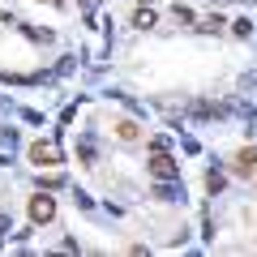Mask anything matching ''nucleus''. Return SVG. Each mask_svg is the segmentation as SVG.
Instances as JSON below:
<instances>
[{"instance_id":"1a4fd4ad","label":"nucleus","mask_w":257,"mask_h":257,"mask_svg":"<svg viewBox=\"0 0 257 257\" xmlns=\"http://www.w3.org/2000/svg\"><path fill=\"white\" fill-rule=\"evenodd\" d=\"M52 5H60V0H52Z\"/></svg>"},{"instance_id":"20e7f679","label":"nucleus","mask_w":257,"mask_h":257,"mask_svg":"<svg viewBox=\"0 0 257 257\" xmlns=\"http://www.w3.org/2000/svg\"><path fill=\"white\" fill-rule=\"evenodd\" d=\"M231 172H236V176H253L257 172V150H240L236 163H231Z\"/></svg>"},{"instance_id":"f03ea898","label":"nucleus","mask_w":257,"mask_h":257,"mask_svg":"<svg viewBox=\"0 0 257 257\" xmlns=\"http://www.w3.org/2000/svg\"><path fill=\"white\" fill-rule=\"evenodd\" d=\"M30 163L56 167V163H60V146H56V142H35V146H30Z\"/></svg>"},{"instance_id":"0eeeda50","label":"nucleus","mask_w":257,"mask_h":257,"mask_svg":"<svg viewBox=\"0 0 257 257\" xmlns=\"http://www.w3.org/2000/svg\"><path fill=\"white\" fill-rule=\"evenodd\" d=\"M206 189L219 193V189H223V176H219V172H210V176H206Z\"/></svg>"},{"instance_id":"6e6552de","label":"nucleus","mask_w":257,"mask_h":257,"mask_svg":"<svg viewBox=\"0 0 257 257\" xmlns=\"http://www.w3.org/2000/svg\"><path fill=\"white\" fill-rule=\"evenodd\" d=\"M82 5H86V9H94V0H82Z\"/></svg>"},{"instance_id":"423d86ee","label":"nucleus","mask_w":257,"mask_h":257,"mask_svg":"<svg viewBox=\"0 0 257 257\" xmlns=\"http://www.w3.org/2000/svg\"><path fill=\"white\" fill-rule=\"evenodd\" d=\"M133 26H138V30H150V26H155V9H138V13H133Z\"/></svg>"},{"instance_id":"7ed1b4c3","label":"nucleus","mask_w":257,"mask_h":257,"mask_svg":"<svg viewBox=\"0 0 257 257\" xmlns=\"http://www.w3.org/2000/svg\"><path fill=\"white\" fill-rule=\"evenodd\" d=\"M52 219H56V197H47V193L30 197V223H52Z\"/></svg>"},{"instance_id":"39448f33","label":"nucleus","mask_w":257,"mask_h":257,"mask_svg":"<svg viewBox=\"0 0 257 257\" xmlns=\"http://www.w3.org/2000/svg\"><path fill=\"white\" fill-rule=\"evenodd\" d=\"M116 133H120V142H138V133H142V128L133 124V120H120V124H116Z\"/></svg>"},{"instance_id":"f257e3e1","label":"nucleus","mask_w":257,"mask_h":257,"mask_svg":"<svg viewBox=\"0 0 257 257\" xmlns=\"http://www.w3.org/2000/svg\"><path fill=\"white\" fill-rule=\"evenodd\" d=\"M150 176L155 180H180V163H176L172 155H163V150H155V159H150Z\"/></svg>"}]
</instances>
